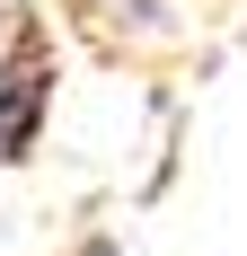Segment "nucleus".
Listing matches in <instances>:
<instances>
[{"label":"nucleus","instance_id":"f257e3e1","mask_svg":"<svg viewBox=\"0 0 247 256\" xmlns=\"http://www.w3.org/2000/svg\"><path fill=\"white\" fill-rule=\"evenodd\" d=\"M53 26L44 9H26V0H0V168H26L36 142L53 124Z\"/></svg>","mask_w":247,"mask_h":256},{"label":"nucleus","instance_id":"f03ea898","mask_svg":"<svg viewBox=\"0 0 247 256\" xmlns=\"http://www.w3.org/2000/svg\"><path fill=\"white\" fill-rule=\"evenodd\" d=\"M71 256H124V248H115V238H80Z\"/></svg>","mask_w":247,"mask_h":256}]
</instances>
